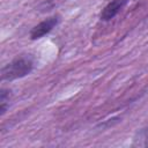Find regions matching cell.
I'll use <instances>...</instances> for the list:
<instances>
[{"label": "cell", "mask_w": 148, "mask_h": 148, "mask_svg": "<svg viewBox=\"0 0 148 148\" xmlns=\"http://www.w3.org/2000/svg\"><path fill=\"white\" fill-rule=\"evenodd\" d=\"M34 68V59L31 56L25 54L15 58L1 68V80L13 81L27 76Z\"/></svg>", "instance_id": "obj_1"}, {"label": "cell", "mask_w": 148, "mask_h": 148, "mask_svg": "<svg viewBox=\"0 0 148 148\" xmlns=\"http://www.w3.org/2000/svg\"><path fill=\"white\" fill-rule=\"evenodd\" d=\"M59 16L58 15H54V16H51V17H47L46 20L39 22L37 25H35L31 31H30V38L32 40H36V39H39L42 38L43 36H45L46 34H49L58 23H59Z\"/></svg>", "instance_id": "obj_2"}, {"label": "cell", "mask_w": 148, "mask_h": 148, "mask_svg": "<svg viewBox=\"0 0 148 148\" xmlns=\"http://www.w3.org/2000/svg\"><path fill=\"white\" fill-rule=\"evenodd\" d=\"M127 3V0H111L101 12L99 18L102 21H110L112 20Z\"/></svg>", "instance_id": "obj_3"}]
</instances>
